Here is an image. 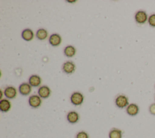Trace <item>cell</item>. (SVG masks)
<instances>
[{"mask_svg": "<svg viewBox=\"0 0 155 138\" xmlns=\"http://www.w3.org/2000/svg\"><path fill=\"white\" fill-rule=\"evenodd\" d=\"M71 102L75 106L81 105L84 102V95L79 92H73L70 97Z\"/></svg>", "mask_w": 155, "mask_h": 138, "instance_id": "6da1fadb", "label": "cell"}, {"mask_svg": "<svg viewBox=\"0 0 155 138\" xmlns=\"http://www.w3.org/2000/svg\"><path fill=\"white\" fill-rule=\"evenodd\" d=\"M115 104L119 108H124L128 105V99L124 95H119L115 99Z\"/></svg>", "mask_w": 155, "mask_h": 138, "instance_id": "7a4b0ae2", "label": "cell"}, {"mask_svg": "<svg viewBox=\"0 0 155 138\" xmlns=\"http://www.w3.org/2000/svg\"><path fill=\"white\" fill-rule=\"evenodd\" d=\"M42 100L41 97L38 95H32L28 98L29 105L33 108H37L41 105Z\"/></svg>", "mask_w": 155, "mask_h": 138, "instance_id": "3957f363", "label": "cell"}, {"mask_svg": "<svg viewBox=\"0 0 155 138\" xmlns=\"http://www.w3.org/2000/svg\"><path fill=\"white\" fill-rule=\"evenodd\" d=\"M76 66L71 61H67L62 65V70L67 74H71L74 72Z\"/></svg>", "mask_w": 155, "mask_h": 138, "instance_id": "277c9868", "label": "cell"}, {"mask_svg": "<svg viewBox=\"0 0 155 138\" xmlns=\"http://www.w3.org/2000/svg\"><path fill=\"white\" fill-rule=\"evenodd\" d=\"M135 20L138 24H144L148 19L147 13L143 10H139L135 15Z\"/></svg>", "mask_w": 155, "mask_h": 138, "instance_id": "5b68a950", "label": "cell"}, {"mask_svg": "<svg viewBox=\"0 0 155 138\" xmlns=\"http://www.w3.org/2000/svg\"><path fill=\"white\" fill-rule=\"evenodd\" d=\"M31 91V86L27 83H23L19 86V93L24 96L28 95Z\"/></svg>", "mask_w": 155, "mask_h": 138, "instance_id": "8992f818", "label": "cell"}, {"mask_svg": "<svg viewBox=\"0 0 155 138\" xmlns=\"http://www.w3.org/2000/svg\"><path fill=\"white\" fill-rule=\"evenodd\" d=\"M38 93L41 98H47L50 95L51 90L47 86H42L39 88Z\"/></svg>", "mask_w": 155, "mask_h": 138, "instance_id": "52a82bcc", "label": "cell"}, {"mask_svg": "<svg viewBox=\"0 0 155 138\" xmlns=\"http://www.w3.org/2000/svg\"><path fill=\"white\" fill-rule=\"evenodd\" d=\"M126 111L128 115L131 116H134L139 113V108L137 105L135 103H131L129 104L127 107Z\"/></svg>", "mask_w": 155, "mask_h": 138, "instance_id": "ba28073f", "label": "cell"}, {"mask_svg": "<svg viewBox=\"0 0 155 138\" xmlns=\"http://www.w3.org/2000/svg\"><path fill=\"white\" fill-rule=\"evenodd\" d=\"M5 96L9 99H13L16 97L17 94V91L15 88L13 86H7L4 92Z\"/></svg>", "mask_w": 155, "mask_h": 138, "instance_id": "9c48e42d", "label": "cell"}, {"mask_svg": "<svg viewBox=\"0 0 155 138\" xmlns=\"http://www.w3.org/2000/svg\"><path fill=\"white\" fill-rule=\"evenodd\" d=\"M61 41L62 38L61 36L58 33H53L49 37V43L53 47L59 46L61 44Z\"/></svg>", "mask_w": 155, "mask_h": 138, "instance_id": "30bf717a", "label": "cell"}, {"mask_svg": "<svg viewBox=\"0 0 155 138\" xmlns=\"http://www.w3.org/2000/svg\"><path fill=\"white\" fill-rule=\"evenodd\" d=\"M67 119L68 122L71 124L76 123L78 122L79 119V114L74 111H70L67 115Z\"/></svg>", "mask_w": 155, "mask_h": 138, "instance_id": "8fae6325", "label": "cell"}, {"mask_svg": "<svg viewBox=\"0 0 155 138\" xmlns=\"http://www.w3.org/2000/svg\"><path fill=\"white\" fill-rule=\"evenodd\" d=\"M28 83L33 87H37L41 83V78L38 75H32L28 79Z\"/></svg>", "mask_w": 155, "mask_h": 138, "instance_id": "7c38bea8", "label": "cell"}, {"mask_svg": "<svg viewBox=\"0 0 155 138\" xmlns=\"http://www.w3.org/2000/svg\"><path fill=\"white\" fill-rule=\"evenodd\" d=\"M11 108V103L7 99H1L0 101V110L3 112H8Z\"/></svg>", "mask_w": 155, "mask_h": 138, "instance_id": "4fadbf2b", "label": "cell"}, {"mask_svg": "<svg viewBox=\"0 0 155 138\" xmlns=\"http://www.w3.org/2000/svg\"><path fill=\"white\" fill-rule=\"evenodd\" d=\"M21 36H22V38L24 40H25L27 41H30L33 40V38L34 37V33H33V32L31 29H25L22 32Z\"/></svg>", "mask_w": 155, "mask_h": 138, "instance_id": "5bb4252c", "label": "cell"}, {"mask_svg": "<svg viewBox=\"0 0 155 138\" xmlns=\"http://www.w3.org/2000/svg\"><path fill=\"white\" fill-rule=\"evenodd\" d=\"M109 138H122V131L117 128L111 129L108 134Z\"/></svg>", "mask_w": 155, "mask_h": 138, "instance_id": "9a60e30c", "label": "cell"}, {"mask_svg": "<svg viewBox=\"0 0 155 138\" xmlns=\"http://www.w3.org/2000/svg\"><path fill=\"white\" fill-rule=\"evenodd\" d=\"M64 55L67 57H72L76 54V49L73 46H67L64 50Z\"/></svg>", "mask_w": 155, "mask_h": 138, "instance_id": "2e32d148", "label": "cell"}, {"mask_svg": "<svg viewBox=\"0 0 155 138\" xmlns=\"http://www.w3.org/2000/svg\"><path fill=\"white\" fill-rule=\"evenodd\" d=\"M36 36L38 39L39 40H45L48 36L47 31L44 29H39L37 30Z\"/></svg>", "mask_w": 155, "mask_h": 138, "instance_id": "e0dca14e", "label": "cell"}, {"mask_svg": "<svg viewBox=\"0 0 155 138\" xmlns=\"http://www.w3.org/2000/svg\"><path fill=\"white\" fill-rule=\"evenodd\" d=\"M148 24L150 26L155 27V13L151 15L148 19Z\"/></svg>", "mask_w": 155, "mask_h": 138, "instance_id": "ac0fdd59", "label": "cell"}, {"mask_svg": "<svg viewBox=\"0 0 155 138\" xmlns=\"http://www.w3.org/2000/svg\"><path fill=\"white\" fill-rule=\"evenodd\" d=\"M76 138H89L88 134L85 131H80L79 132L76 136Z\"/></svg>", "mask_w": 155, "mask_h": 138, "instance_id": "d6986e66", "label": "cell"}, {"mask_svg": "<svg viewBox=\"0 0 155 138\" xmlns=\"http://www.w3.org/2000/svg\"><path fill=\"white\" fill-rule=\"evenodd\" d=\"M149 111L151 114L155 116V103H153L150 105L149 107Z\"/></svg>", "mask_w": 155, "mask_h": 138, "instance_id": "ffe728a7", "label": "cell"}]
</instances>
